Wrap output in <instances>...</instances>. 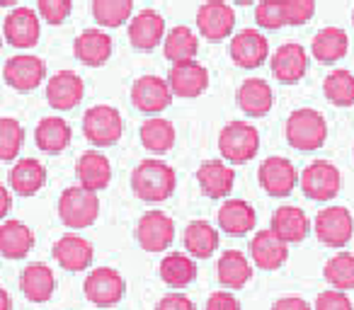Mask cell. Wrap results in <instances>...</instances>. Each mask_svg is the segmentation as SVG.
Segmentation results:
<instances>
[{
  "instance_id": "1",
  "label": "cell",
  "mask_w": 354,
  "mask_h": 310,
  "mask_svg": "<svg viewBox=\"0 0 354 310\" xmlns=\"http://www.w3.org/2000/svg\"><path fill=\"white\" fill-rule=\"evenodd\" d=\"M177 187V175L167 163L156 158L141 160L131 173V189L143 202H165Z\"/></svg>"
},
{
  "instance_id": "2",
  "label": "cell",
  "mask_w": 354,
  "mask_h": 310,
  "mask_svg": "<svg viewBox=\"0 0 354 310\" xmlns=\"http://www.w3.org/2000/svg\"><path fill=\"white\" fill-rule=\"evenodd\" d=\"M284 131H286V141H289L291 148L310 153V151L323 148L325 138H328V122H325V117L318 109L301 107L289 114Z\"/></svg>"
},
{
  "instance_id": "3",
  "label": "cell",
  "mask_w": 354,
  "mask_h": 310,
  "mask_svg": "<svg viewBox=\"0 0 354 310\" xmlns=\"http://www.w3.org/2000/svg\"><path fill=\"white\" fill-rule=\"evenodd\" d=\"M218 151L233 165L250 163L260 151V131L250 122H228L218 136Z\"/></svg>"
},
{
  "instance_id": "4",
  "label": "cell",
  "mask_w": 354,
  "mask_h": 310,
  "mask_svg": "<svg viewBox=\"0 0 354 310\" xmlns=\"http://www.w3.org/2000/svg\"><path fill=\"white\" fill-rule=\"evenodd\" d=\"M100 216V197L95 192H88L78 184V187L64 189L59 197V218L64 226L73 228V231H83V228L93 226Z\"/></svg>"
},
{
  "instance_id": "5",
  "label": "cell",
  "mask_w": 354,
  "mask_h": 310,
  "mask_svg": "<svg viewBox=\"0 0 354 310\" xmlns=\"http://www.w3.org/2000/svg\"><path fill=\"white\" fill-rule=\"evenodd\" d=\"M83 133L93 146L109 148L122 138L124 119L112 104H95L83 117Z\"/></svg>"
},
{
  "instance_id": "6",
  "label": "cell",
  "mask_w": 354,
  "mask_h": 310,
  "mask_svg": "<svg viewBox=\"0 0 354 310\" xmlns=\"http://www.w3.org/2000/svg\"><path fill=\"white\" fill-rule=\"evenodd\" d=\"M197 30L212 44L228 39L236 30V10L226 0H207L197 10Z\"/></svg>"
},
{
  "instance_id": "7",
  "label": "cell",
  "mask_w": 354,
  "mask_h": 310,
  "mask_svg": "<svg viewBox=\"0 0 354 310\" xmlns=\"http://www.w3.org/2000/svg\"><path fill=\"white\" fill-rule=\"evenodd\" d=\"M83 291H85V298L93 305H97V308H112V305H117L124 298L127 284H124V276L117 269L100 267V269H93L88 274Z\"/></svg>"
},
{
  "instance_id": "8",
  "label": "cell",
  "mask_w": 354,
  "mask_h": 310,
  "mask_svg": "<svg viewBox=\"0 0 354 310\" xmlns=\"http://www.w3.org/2000/svg\"><path fill=\"white\" fill-rule=\"evenodd\" d=\"M339 187H342V177L330 160H313L301 173V189L313 202H330L333 197H337Z\"/></svg>"
},
{
  "instance_id": "9",
  "label": "cell",
  "mask_w": 354,
  "mask_h": 310,
  "mask_svg": "<svg viewBox=\"0 0 354 310\" xmlns=\"http://www.w3.org/2000/svg\"><path fill=\"white\" fill-rule=\"evenodd\" d=\"M315 235L328 247H344L354 235V216L344 206H328L315 216Z\"/></svg>"
},
{
  "instance_id": "10",
  "label": "cell",
  "mask_w": 354,
  "mask_h": 310,
  "mask_svg": "<svg viewBox=\"0 0 354 310\" xmlns=\"http://www.w3.org/2000/svg\"><path fill=\"white\" fill-rule=\"evenodd\" d=\"M167 85H170L172 97L192 99L199 97L209 88V70L199 61H177L170 66L167 73Z\"/></svg>"
},
{
  "instance_id": "11",
  "label": "cell",
  "mask_w": 354,
  "mask_h": 310,
  "mask_svg": "<svg viewBox=\"0 0 354 310\" xmlns=\"http://www.w3.org/2000/svg\"><path fill=\"white\" fill-rule=\"evenodd\" d=\"M41 35L39 15L32 8H12L3 22V39L15 49H32Z\"/></svg>"
},
{
  "instance_id": "12",
  "label": "cell",
  "mask_w": 354,
  "mask_h": 310,
  "mask_svg": "<svg viewBox=\"0 0 354 310\" xmlns=\"http://www.w3.org/2000/svg\"><path fill=\"white\" fill-rule=\"evenodd\" d=\"M260 187L265 189L270 197H289L291 192L299 184V173H296L294 163L289 158H281V155H272L265 163L260 165Z\"/></svg>"
},
{
  "instance_id": "13",
  "label": "cell",
  "mask_w": 354,
  "mask_h": 310,
  "mask_svg": "<svg viewBox=\"0 0 354 310\" xmlns=\"http://www.w3.org/2000/svg\"><path fill=\"white\" fill-rule=\"evenodd\" d=\"M136 240L146 252H162L175 240V223L167 213L148 211L138 218Z\"/></svg>"
},
{
  "instance_id": "14",
  "label": "cell",
  "mask_w": 354,
  "mask_h": 310,
  "mask_svg": "<svg viewBox=\"0 0 354 310\" xmlns=\"http://www.w3.org/2000/svg\"><path fill=\"white\" fill-rule=\"evenodd\" d=\"M3 78L17 93H32L37 90L46 78V64L32 54L12 56L8 59L6 68H3Z\"/></svg>"
},
{
  "instance_id": "15",
  "label": "cell",
  "mask_w": 354,
  "mask_h": 310,
  "mask_svg": "<svg viewBox=\"0 0 354 310\" xmlns=\"http://www.w3.org/2000/svg\"><path fill=\"white\" fill-rule=\"evenodd\" d=\"M231 59L241 68H260L270 59V41L260 30H241L231 39Z\"/></svg>"
},
{
  "instance_id": "16",
  "label": "cell",
  "mask_w": 354,
  "mask_h": 310,
  "mask_svg": "<svg viewBox=\"0 0 354 310\" xmlns=\"http://www.w3.org/2000/svg\"><path fill=\"white\" fill-rule=\"evenodd\" d=\"M131 102L138 112L146 114H160L172 104V93L167 80L158 75H143L131 85Z\"/></svg>"
},
{
  "instance_id": "17",
  "label": "cell",
  "mask_w": 354,
  "mask_h": 310,
  "mask_svg": "<svg viewBox=\"0 0 354 310\" xmlns=\"http://www.w3.org/2000/svg\"><path fill=\"white\" fill-rule=\"evenodd\" d=\"M85 95V83L75 70H59L46 83V99L56 112H68L78 107Z\"/></svg>"
},
{
  "instance_id": "18",
  "label": "cell",
  "mask_w": 354,
  "mask_h": 310,
  "mask_svg": "<svg viewBox=\"0 0 354 310\" xmlns=\"http://www.w3.org/2000/svg\"><path fill=\"white\" fill-rule=\"evenodd\" d=\"M165 39V20L158 10H141L129 20V41L138 51H153Z\"/></svg>"
},
{
  "instance_id": "19",
  "label": "cell",
  "mask_w": 354,
  "mask_h": 310,
  "mask_svg": "<svg viewBox=\"0 0 354 310\" xmlns=\"http://www.w3.org/2000/svg\"><path fill=\"white\" fill-rule=\"evenodd\" d=\"M270 64H272V73H274V78L279 80V83L294 85V83H299L306 75V70H308V54H306V49L301 44L289 41V44H281L279 49L274 51Z\"/></svg>"
},
{
  "instance_id": "20",
  "label": "cell",
  "mask_w": 354,
  "mask_h": 310,
  "mask_svg": "<svg viewBox=\"0 0 354 310\" xmlns=\"http://www.w3.org/2000/svg\"><path fill=\"white\" fill-rule=\"evenodd\" d=\"M75 175H78L80 187L97 194L112 182V163L100 151H85L75 163Z\"/></svg>"
},
{
  "instance_id": "21",
  "label": "cell",
  "mask_w": 354,
  "mask_h": 310,
  "mask_svg": "<svg viewBox=\"0 0 354 310\" xmlns=\"http://www.w3.org/2000/svg\"><path fill=\"white\" fill-rule=\"evenodd\" d=\"M112 37L102 30H85L75 37L73 41V54L80 64L90 66V68H100L109 61L112 56Z\"/></svg>"
},
{
  "instance_id": "22",
  "label": "cell",
  "mask_w": 354,
  "mask_h": 310,
  "mask_svg": "<svg viewBox=\"0 0 354 310\" xmlns=\"http://www.w3.org/2000/svg\"><path fill=\"white\" fill-rule=\"evenodd\" d=\"M54 260L64 267L66 271H85L93 264V245L90 240L80 235H64L54 242V250H51Z\"/></svg>"
},
{
  "instance_id": "23",
  "label": "cell",
  "mask_w": 354,
  "mask_h": 310,
  "mask_svg": "<svg viewBox=\"0 0 354 310\" xmlns=\"http://www.w3.org/2000/svg\"><path fill=\"white\" fill-rule=\"evenodd\" d=\"M289 257V245L281 242L272 231H260L250 240V260L260 269H279Z\"/></svg>"
},
{
  "instance_id": "24",
  "label": "cell",
  "mask_w": 354,
  "mask_h": 310,
  "mask_svg": "<svg viewBox=\"0 0 354 310\" xmlns=\"http://www.w3.org/2000/svg\"><path fill=\"white\" fill-rule=\"evenodd\" d=\"M216 218H218V228L231 238H243L257 223L255 209L245 199H228V202H223Z\"/></svg>"
},
{
  "instance_id": "25",
  "label": "cell",
  "mask_w": 354,
  "mask_h": 310,
  "mask_svg": "<svg viewBox=\"0 0 354 310\" xmlns=\"http://www.w3.org/2000/svg\"><path fill=\"white\" fill-rule=\"evenodd\" d=\"M197 182L202 187V192L212 199H223L233 192L236 184V173L233 168H228L223 160H207L199 165L197 170Z\"/></svg>"
},
{
  "instance_id": "26",
  "label": "cell",
  "mask_w": 354,
  "mask_h": 310,
  "mask_svg": "<svg viewBox=\"0 0 354 310\" xmlns=\"http://www.w3.org/2000/svg\"><path fill=\"white\" fill-rule=\"evenodd\" d=\"M236 102L241 107V112H245L248 117H265V114H270L272 104H274V93H272L267 80L248 78L238 88Z\"/></svg>"
},
{
  "instance_id": "27",
  "label": "cell",
  "mask_w": 354,
  "mask_h": 310,
  "mask_svg": "<svg viewBox=\"0 0 354 310\" xmlns=\"http://www.w3.org/2000/svg\"><path fill=\"white\" fill-rule=\"evenodd\" d=\"M308 216L301 211L299 206H279L274 213H272V226L270 231L279 238L286 245H294V242H301L306 235H308Z\"/></svg>"
},
{
  "instance_id": "28",
  "label": "cell",
  "mask_w": 354,
  "mask_h": 310,
  "mask_svg": "<svg viewBox=\"0 0 354 310\" xmlns=\"http://www.w3.org/2000/svg\"><path fill=\"white\" fill-rule=\"evenodd\" d=\"M20 289L25 298L32 300V303H46L56 291V276L51 267L41 264V262L27 264L25 271L20 274Z\"/></svg>"
},
{
  "instance_id": "29",
  "label": "cell",
  "mask_w": 354,
  "mask_h": 310,
  "mask_svg": "<svg viewBox=\"0 0 354 310\" xmlns=\"http://www.w3.org/2000/svg\"><path fill=\"white\" fill-rule=\"evenodd\" d=\"M10 189L20 197H32L46 184V168L37 158H22L12 165L8 175Z\"/></svg>"
},
{
  "instance_id": "30",
  "label": "cell",
  "mask_w": 354,
  "mask_h": 310,
  "mask_svg": "<svg viewBox=\"0 0 354 310\" xmlns=\"http://www.w3.org/2000/svg\"><path fill=\"white\" fill-rule=\"evenodd\" d=\"M35 247V233L22 221H6L0 226V255L8 260H22Z\"/></svg>"
},
{
  "instance_id": "31",
  "label": "cell",
  "mask_w": 354,
  "mask_h": 310,
  "mask_svg": "<svg viewBox=\"0 0 354 310\" xmlns=\"http://www.w3.org/2000/svg\"><path fill=\"white\" fill-rule=\"evenodd\" d=\"M347 51H349V37L339 27H323L313 37V44H310V54L320 64H335V61L344 59Z\"/></svg>"
},
{
  "instance_id": "32",
  "label": "cell",
  "mask_w": 354,
  "mask_h": 310,
  "mask_svg": "<svg viewBox=\"0 0 354 310\" xmlns=\"http://www.w3.org/2000/svg\"><path fill=\"white\" fill-rule=\"evenodd\" d=\"M183 240L192 260H207L218 250V231L209 221H192L185 228Z\"/></svg>"
},
{
  "instance_id": "33",
  "label": "cell",
  "mask_w": 354,
  "mask_h": 310,
  "mask_svg": "<svg viewBox=\"0 0 354 310\" xmlns=\"http://www.w3.org/2000/svg\"><path fill=\"white\" fill-rule=\"evenodd\" d=\"M71 124L61 117H46L37 124L35 131V141L37 148L44 153H64L71 146Z\"/></svg>"
},
{
  "instance_id": "34",
  "label": "cell",
  "mask_w": 354,
  "mask_h": 310,
  "mask_svg": "<svg viewBox=\"0 0 354 310\" xmlns=\"http://www.w3.org/2000/svg\"><path fill=\"white\" fill-rule=\"evenodd\" d=\"M162 51H165V59L170 64H177V61H192L199 51V37L194 30L185 25L172 27L170 32L162 39Z\"/></svg>"
},
{
  "instance_id": "35",
  "label": "cell",
  "mask_w": 354,
  "mask_h": 310,
  "mask_svg": "<svg viewBox=\"0 0 354 310\" xmlns=\"http://www.w3.org/2000/svg\"><path fill=\"white\" fill-rule=\"evenodd\" d=\"M160 279L172 289H185L197 279V264L185 252H170L160 262Z\"/></svg>"
},
{
  "instance_id": "36",
  "label": "cell",
  "mask_w": 354,
  "mask_h": 310,
  "mask_svg": "<svg viewBox=\"0 0 354 310\" xmlns=\"http://www.w3.org/2000/svg\"><path fill=\"white\" fill-rule=\"evenodd\" d=\"M218 281L226 289H243L252 276V264L243 252L226 250L218 260Z\"/></svg>"
},
{
  "instance_id": "37",
  "label": "cell",
  "mask_w": 354,
  "mask_h": 310,
  "mask_svg": "<svg viewBox=\"0 0 354 310\" xmlns=\"http://www.w3.org/2000/svg\"><path fill=\"white\" fill-rule=\"evenodd\" d=\"M138 138H141V146L151 153H167L172 146H175V126L172 122L162 117H151L143 122L141 131H138Z\"/></svg>"
},
{
  "instance_id": "38",
  "label": "cell",
  "mask_w": 354,
  "mask_h": 310,
  "mask_svg": "<svg viewBox=\"0 0 354 310\" xmlns=\"http://www.w3.org/2000/svg\"><path fill=\"white\" fill-rule=\"evenodd\" d=\"M133 0H93V17L100 27L117 30L131 20Z\"/></svg>"
},
{
  "instance_id": "39",
  "label": "cell",
  "mask_w": 354,
  "mask_h": 310,
  "mask_svg": "<svg viewBox=\"0 0 354 310\" xmlns=\"http://www.w3.org/2000/svg\"><path fill=\"white\" fill-rule=\"evenodd\" d=\"M323 95L335 107H354V75L344 68L328 73L323 80Z\"/></svg>"
},
{
  "instance_id": "40",
  "label": "cell",
  "mask_w": 354,
  "mask_h": 310,
  "mask_svg": "<svg viewBox=\"0 0 354 310\" xmlns=\"http://www.w3.org/2000/svg\"><path fill=\"white\" fill-rule=\"evenodd\" d=\"M323 274L333 289L352 291L354 289V255H349V252H337V255H333L325 262Z\"/></svg>"
},
{
  "instance_id": "41",
  "label": "cell",
  "mask_w": 354,
  "mask_h": 310,
  "mask_svg": "<svg viewBox=\"0 0 354 310\" xmlns=\"http://www.w3.org/2000/svg\"><path fill=\"white\" fill-rule=\"evenodd\" d=\"M25 143V128L17 119L0 117V160L10 163L20 155V148Z\"/></svg>"
},
{
  "instance_id": "42",
  "label": "cell",
  "mask_w": 354,
  "mask_h": 310,
  "mask_svg": "<svg viewBox=\"0 0 354 310\" xmlns=\"http://www.w3.org/2000/svg\"><path fill=\"white\" fill-rule=\"evenodd\" d=\"M255 22L262 30H279V27H284L286 20L281 0H260L255 8Z\"/></svg>"
},
{
  "instance_id": "43",
  "label": "cell",
  "mask_w": 354,
  "mask_h": 310,
  "mask_svg": "<svg viewBox=\"0 0 354 310\" xmlns=\"http://www.w3.org/2000/svg\"><path fill=\"white\" fill-rule=\"evenodd\" d=\"M37 10L39 20L49 25H64L73 10V0H37Z\"/></svg>"
},
{
  "instance_id": "44",
  "label": "cell",
  "mask_w": 354,
  "mask_h": 310,
  "mask_svg": "<svg viewBox=\"0 0 354 310\" xmlns=\"http://www.w3.org/2000/svg\"><path fill=\"white\" fill-rule=\"evenodd\" d=\"M284 6V20L291 27H301L315 15V0H281Z\"/></svg>"
},
{
  "instance_id": "45",
  "label": "cell",
  "mask_w": 354,
  "mask_h": 310,
  "mask_svg": "<svg viewBox=\"0 0 354 310\" xmlns=\"http://www.w3.org/2000/svg\"><path fill=\"white\" fill-rule=\"evenodd\" d=\"M313 310H354L352 300L344 291H323V293L315 298Z\"/></svg>"
},
{
  "instance_id": "46",
  "label": "cell",
  "mask_w": 354,
  "mask_h": 310,
  "mask_svg": "<svg viewBox=\"0 0 354 310\" xmlns=\"http://www.w3.org/2000/svg\"><path fill=\"white\" fill-rule=\"evenodd\" d=\"M156 310H197V305L185 293H167L158 300Z\"/></svg>"
},
{
  "instance_id": "47",
  "label": "cell",
  "mask_w": 354,
  "mask_h": 310,
  "mask_svg": "<svg viewBox=\"0 0 354 310\" xmlns=\"http://www.w3.org/2000/svg\"><path fill=\"white\" fill-rule=\"evenodd\" d=\"M207 310H241V303L231 291H216L209 296Z\"/></svg>"
},
{
  "instance_id": "48",
  "label": "cell",
  "mask_w": 354,
  "mask_h": 310,
  "mask_svg": "<svg viewBox=\"0 0 354 310\" xmlns=\"http://www.w3.org/2000/svg\"><path fill=\"white\" fill-rule=\"evenodd\" d=\"M272 310H313V308L304 298H299V296H286V298L274 300Z\"/></svg>"
},
{
  "instance_id": "49",
  "label": "cell",
  "mask_w": 354,
  "mask_h": 310,
  "mask_svg": "<svg viewBox=\"0 0 354 310\" xmlns=\"http://www.w3.org/2000/svg\"><path fill=\"white\" fill-rule=\"evenodd\" d=\"M12 209V194L0 184V218H6Z\"/></svg>"
},
{
  "instance_id": "50",
  "label": "cell",
  "mask_w": 354,
  "mask_h": 310,
  "mask_svg": "<svg viewBox=\"0 0 354 310\" xmlns=\"http://www.w3.org/2000/svg\"><path fill=\"white\" fill-rule=\"evenodd\" d=\"M12 308V298L3 286H0V310H10Z\"/></svg>"
},
{
  "instance_id": "51",
  "label": "cell",
  "mask_w": 354,
  "mask_h": 310,
  "mask_svg": "<svg viewBox=\"0 0 354 310\" xmlns=\"http://www.w3.org/2000/svg\"><path fill=\"white\" fill-rule=\"evenodd\" d=\"M20 0H0V8H12V6H17Z\"/></svg>"
},
{
  "instance_id": "52",
  "label": "cell",
  "mask_w": 354,
  "mask_h": 310,
  "mask_svg": "<svg viewBox=\"0 0 354 310\" xmlns=\"http://www.w3.org/2000/svg\"><path fill=\"white\" fill-rule=\"evenodd\" d=\"M231 3H236V6H250V3H255V0H231Z\"/></svg>"
},
{
  "instance_id": "53",
  "label": "cell",
  "mask_w": 354,
  "mask_h": 310,
  "mask_svg": "<svg viewBox=\"0 0 354 310\" xmlns=\"http://www.w3.org/2000/svg\"><path fill=\"white\" fill-rule=\"evenodd\" d=\"M0 49H3V35H0Z\"/></svg>"
}]
</instances>
